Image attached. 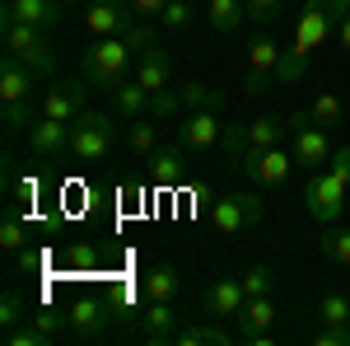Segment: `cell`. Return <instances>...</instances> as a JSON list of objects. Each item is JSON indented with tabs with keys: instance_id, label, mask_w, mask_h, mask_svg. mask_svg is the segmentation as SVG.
<instances>
[{
	"instance_id": "cell-1",
	"label": "cell",
	"mask_w": 350,
	"mask_h": 346,
	"mask_svg": "<svg viewBox=\"0 0 350 346\" xmlns=\"http://www.w3.org/2000/svg\"><path fill=\"white\" fill-rule=\"evenodd\" d=\"M346 10H350V0H304L299 24H295V42L280 52V66H275V84H280V89H290L295 80H304L313 52L336 33V24L346 19Z\"/></svg>"
},
{
	"instance_id": "cell-2",
	"label": "cell",
	"mask_w": 350,
	"mask_h": 346,
	"mask_svg": "<svg viewBox=\"0 0 350 346\" xmlns=\"http://www.w3.org/2000/svg\"><path fill=\"white\" fill-rule=\"evenodd\" d=\"M154 42H159V38H154V28L145 24V19H135L126 33L94 38L80 56V80L89 84V89H112L117 80H126V66H131L145 47H154Z\"/></svg>"
},
{
	"instance_id": "cell-3",
	"label": "cell",
	"mask_w": 350,
	"mask_h": 346,
	"mask_svg": "<svg viewBox=\"0 0 350 346\" xmlns=\"http://www.w3.org/2000/svg\"><path fill=\"white\" fill-rule=\"evenodd\" d=\"M295 132L290 127V117H275V112H267V117H257V122H224V155L239 164H247V160H257V155H267L271 145H280L285 136Z\"/></svg>"
},
{
	"instance_id": "cell-4",
	"label": "cell",
	"mask_w": 350,
	"mask_h": 346,
	"mask_svg": "<svg viewBox=\"0 0 350 346\" xmlns=\"http://www.w3.org/2000/svg\"><path fill=\"white\" fill-rule=\"evenodd\" d=\"M117 112H80L70 122V160L75 164H98L108 160V150L117 145Z\"/></svg>"
},
{
	"instance_id": "cell-5",
	"label": "cell",
	"mask_w": 350,
	"mask_h": 346,
	"mask_svg": "<svg viewBox=\"0 0 350 346\" xmlns=\"http://www.w3.org/2000/svg\"><path fill=\"white\" fill-rule=\"evenodd\" d=\"M0 38H5V52L19 56L24 66H33L38 75H52L56 71V47H52V38H47V28L5 19V24H0Z\"/></svg>"
},
{
	"instance_id": "cell-6",
	"label": "cell",
	"mask_w": 350,
	"mask_h": 346,
	"mask_svg": "<svg viewBox=\"0 0 350 346\" xmlns=\"http://www.w3.org/2000/svg\"><path fill=\"white\" fill-rule=\"evenodd\" d=\"M290 155H295L299 173H318L327 160H332V140H327V127H318L308 112H290Z\"/></svg>"
},
{
	"instance_id": "cell-7",
	"label": "cell",
	"mask_w": 350,
	"mask_h": 346,
	"mask_svg": "<svg viewBox=\"0 0 350 346\" xmlns=\"http://www.w3.org/2000/svg\"><path fill=\"white\" fill-rule=\"evenodd\" d=\"M262 215H267V201H262V197H252V192H229V197H219L215 206H211V225H215V234L234 239V234H247L252 225H262Z\"/></svg>"
},
{
	"instance_id": "cell-8",
	"label": "cell",
	"mask_w": 350,
	"mask_h": 346,
	"mask_svg": "<svg viewBox=\"0 0 350 346\" xmlns=\"http://www.w3.org/2000/svg\"><path fill=\"white\" fill-rule=\"evenodd\" d=\"M346 192L350 187L332 173V169H318V173H308V183H304V206H308V215L318 220V225H336L341 220V211H346Z\"/></svg>"
},
{
	"instance_id": "cell-9",
	"label": "cell",
	"mask_w": 350,
	"mask_h": 346,
	"mask_svg": "<svg viewBox=\"0 0 350 346\" xmlns=\"http://www.w3.org/2000/svg\"><path fill=\"white\" fill-rule=\"evenodd\" d=\"M275 299L271 295H257V299H243V309L234 314V332L239 342H252V346H271L275 342Z\"/></svg>"
},
{
	"instance_id": "cell-10",
	"label": "cell",
	"mask_w": 350,
	"mask_h": 346,
	"mask_svg": "<svg viewBox=\"0 0 350 346\" xmlns=\"http://www.w3.org/2000/svg\"><path fill=\"white\" fill-rule=\"evenodd\" d=\"M275 66H280V42L271 33H257L247 47V71H243V89L247 94H267V84H275Z\"/></svg>"
},
{
	"instance_id": "cell-11",
	"label": "cell",
	"mask_w": 350,
	"mask_h": 346,
	"mask_svg": "<svg viewBox=\"0 0 350 346\" xmlns=\"http://www.w3.org/2000/svg\"><path fill=\"white\" fill-rule=\"evenodd\" d=\"M108 314H112L108 299H98V295H80V299L66 309V319H70V337H75V342H103V337H108Z\"/></svg>"
},
{
	"instance_id": "cell-12",
	"label": "cell",
	"mask_w": 350,
	"mask_h": 346,
	"mask_svg": "<svg viewBox=\"0 0 350 346\" xmlns=\"http://www.w3.org/2000/svg\"><path fill=\"white\" fill-rule=\"evenodd\" d=\"M219 140H224L219 112H183V122H178V145H183L187 155H206V150H215Z\"/></svg>"
},
{
	"instance_id": "cell-13",
	"label": "cell",
	"mask_w": 350,
	"mask_h": 346,
	"mask_svg": "<svg viewBox=\"0 0 350 346\" xmlns=\"http://www.w3.org/2000/svg\"><path fill=\"white\" fill-rule=\"evenodd\" d=\"M135 24L131 0H89L84 5V33L89 38H112V33H126Z\"/></svg>"
},
{
	"instance_id": "cell-14",
	"label": "cell",
	"mask_w": 350,
	"mask_h": 346,
	"mask_svg": "<svg viewBox=\"0 0 350 346\" xmlns=\"http://www.w3.org/2000/svg\"><path fill=\"white\" fill-rule=\"evenodd\" d=\"M84 94H89V84L84 80H56L52 89H42L38 94V103H42V117H56V122H75L84 112Z\"/></svg>"
},
{
	"instance_id": "cell-15",
	"label": "cell",
	"mask_w": 350,
	"mask_h": 346,
	"mask_svg": "<svg viewBox=\"0 0 350 346\" xmlns=\"http://www.w3.org/2000/svg\"><path fill=\"white\" fill-rule=\"evenodd\" d=\"M66 0H10V5H0V24L5 19H19V24H33V28H61L66 19Z\"/></svg>"
},
{
	"instance_id": "cell-16",
	"label": "cell",
	"mask_w": 350,
	"mask_h": 346,
	"mask_svg": "<svg viewBox=\"0 0 350 346\" xmlns=\"http://www.w3.org/2000/svg\"><path fill=\"white\" fill-rule=\"evenodd\" d=\"M28 150L38 160H66L70 155V122H56V117H38L28 127Z\"/></svg>"
},
{
	"instance_id": "cell-17",
	"label": "cell",
	"mask_w": 350,
	"mask_h": 346,
	"mask_svg": "<svg viewBox=\"0 0 350 346\" xmlns=\"http://www.w3.org/2000/svg\"><path fill=\"white\" fill-rule=\"evenodd\" d=\"M178 314H173V304L168 299H145V309H140V337L150 346H173L178 342Z\"/></svg>"
},
{
	"instance_id": "cell-18",
	"label": "cell",
	"mask_w": 350,
	"mask_h": 346,
	"mask_svg": "<svg viewBox=\"0 0 350 346\" xmlns=\"http://www.w3.org/2000/svg\"><path fill=\"white\" fill-rule=\"evenodd\" d=\"M135 80L145 84V94H150V99L163 94V89H173V56L163 52L159 42H154V47H145V52L135 56Z\"/></svg>"
},
{
	"instance_id": "cell-19",
	"label": "cell",
	"mask_w": 350,
	"mask_h": 346,
	"mask_svg": "<svg viewBox=\"0 0 350 346\" xmlns=\"http://www.w3.org/2000/svg\"><path fill=\"white\" fill-rule=\"evenodd\" d=\"M145 173H150V183L154 187H178L183 183V173H187V150L173 140V145H159V150H150L145 155Z\"/></svg>"
},
{
	"instance_id": "cell-20",
	"label": "cell",
	"mask_w": 350,
	"mask_h": 346,
	"mask_svg": "<svg viewBox=\"0 0 350 346\" xmlns=\"http://www.w3.org/2000/svg\"><path fill=\"white\" fill-rule=\"evenodd\" d=\"M290 169H295V155H290V150H280V145H271L267 155H257V160L243 164V173L252 178V187H280V183H290Z\"/></svg>"
},
{
	"instance_id": "cell-21",
	"label": "cell",
	"mask_w": 350,
	"mask_h": 346,
	"mask_svg": "<svg viewBox=\"0 0 350 346\" xmlns=\"http://www.w3.org/2000/svg\"><path fill=\"white\" fill-rule=\"evenodd\" d=\"M38 89V71L24 66L19 56H0V103H19V99H33Z\"/></svg>"
},
{
	"instance_id": "cell-22",
	"label": "cell",
	"mask_w": 350,
	"mask_h": 346,
	"mask_svg": "<svg viewBox=\"0 0 350 346\" xmlns=\"http://www.w3.org/2000/svg\"><path fill=\"white\" fill-rule=\"evenodd\" d=\"M108 94H112V112H117L122 122H135V117L150 112V94H145V84L135 80V75L131 80H117Z\"/></svg>"
},
{
	"instance_id": "cell-23",
	"label": "cell",
	"mask_w": 350,
	"mask_h": 346,
	"mask_svg": "<svg viewBox=\"0 0 350 346\" xmlns=\"http://www.w3.org/2000/svg\"><path fill=\"white\" fill-rule=\"evenodd\" d=\"M243 299H247V295H243V281L219 276L215 286L206 291V314H211V319H234V314L243 309Z\"/></svg>"
},
{
	"instance_id": "cell-24",
	"label": "cell",
	"mask_w": 350,
	"mask_h": 346,
	"mask_svg": "<svg viewBox=\"0 0 350 346\" xmlns=\"http://www.w3.org/2000/svg\"><path fill=\"white\" fill-rule=\"evenodd\" d=\"M140 295H145V299H173V295H178V267L154 262L140 276Z\"/></svg>"
},
{
	"instance_id": "cell-25",
	"label": "cell",
	"mask_w": 350,
	"mask_h": 346,
	"mask_svg": "<svg viewBox=\"0 0 350 346\" xmlns=\"http://www.w3.org/2000/svg\"><path fill=\"white\" fill-rule=\"evenodd\" d=\"M206 19L215 33H239V24L247 19V5L243 0H206Z\"/></svg>"
},
{
	"instance_id": "cell-26",
	"label": "cell",
	"mask_w": 350,
	"mask_h": 346,
	"mask_svg": "<svg viewBox=\"0 0 350 346\" xmlns=\"http://www.w3.org/2000/svg\"><path fill=\"white\" fill-rule=\"evenodd\" d=\"M178 94H183V108H187V112H224V103H229L219 89H211V84H196V80L183 84Z\"/></svg>"
},
{
	"instance_id": "cell-27",
	"label": "cell",
	"mask_w": 350,
	"mask_h": 346,
	"mask_svg": "<svg viewBox=\"0 0 350 346\" xmlns=\"http://www.w3.org/2000/svg\"><path fill=\"white\" fill-rule=\"evenodd\" d=\"M239 342V332H224L219 323H196V328H183L173 346H229Z\"/></svg>"
},
{
	"instance_id": "cell-28",
	"label": "cell",
	"mask_w": 350,
	"mask_h": 346,
	"mask_svg": "<svg viewBox=\"0 0 350 346\" xmlns=\"http://www.w3.org/2000/svg\"><path fill=\"white\" fill-rule=\"evenodd\" d=\"M318 253H323L327 262H336V267H346V271H350V230H336V225H327L323 239H318Z\"/></svg>"
},
{
	"instance_id": "cell-29",
	"label": "cell",
	"mask_w": 350,
	"mask_h": 346,
	"mask_svg": "<svg viewBox=\"0 0 350 346\" xmlns=\"http://www.w3.org/2000/svg\"><path fill=\"white\" fill-rule=\"evenodd\" d=\"M126 145H131L135 155L159 150V127H154V117H135V122H126Z\"/></svg>"
},
{
	"instance_id": "cell-30",
	"label": "cell",
	"mask_w": 350,
	"mask_h": 346,
	"mask_svg": "<svg viewBox=\"0 0 350 346\" xmlns=\"http://www.w3.org/2000/svg\"><path fill=\"white\" fill-rule=\"evenodd\" d=\"M308 117H313L318 127H327V132H336V127L346 122V108H341V99H336V94H318V99H313V108H308Z\"/></svg>"
},
{
	"instance_id": "cell-31",
	"label": "cell",
	"mask_w": 350,
	"mask_h": 346,
	"mask_svg": "<svg viewBox=\"0 0 350 346\" xmlns=\"http://www.w3.org/2000/svg\"><path fill=\"white\" fill-rule=\"evenodd\" d=\"M24 243H28V230H24V220H19V206H10L5 220H0V248L5 253H19Z\"/></svg>"
},
{
	"instance_id": "cell-32",
	"label": "cell",
	"mask_w": 350,
	"mask_h": 346,
	"mask_svg": "<svg viewBox=\"0 0 350 346\" xmlns=\"http://www.w3.org/2000/svg\"><path fill=\"white\" fill-rule=\"evenodd\" d=\"M239 281H243V295H247V299H257V295H271V286H275V271H271L267 262H252V267L239 276Z\"/></svg>"
},
{
	"instance_id": "cell-33",
	"label": "cell",
	"mask_w": 350,
	"mask_h": 346,
	"mask_svg": "<svg viewBox=\"0 0 350 346\" xmlns=\"http://www.w3.org/2000/svg\"><path fill=\"white\" fill-rule=\"evenodd\" d=\"M19 319H28V299H24V291H10L0 295V328L10 332V328H19Z\"/></svg>"
},
{
	"instance_id": "cell-34",
	"label": "cell",
	"mask_w": 350,
	"mask_h": 346,
	"mask_svg": "<svg viewBox=\"0 0 350 346\" xmlns=\"http://www.w3.org/2000/svg\"><path fill=\"white\" fill-rule=\"evenodd\" d=\"M318 319L332 323V328H346V323H350V295L327 291V295H323V304H318Z\"/></svg>"
},
{
	"instance_id": "cell-35",
	"label": "cell",
	"mask_w": 350,
	"mask_h": 346,
	"mask_svg": "<svg viewBox=\"0 0 350 346\" xmlns=\"http://www.w3.org/2000/svg\"><path fill=\"white\" fill-rule=\"evenodd\" d=\"M33 323H38L52 342L70 337V319H66V309H47V304H42V309H33Z\"/></svg>"
},
{
	"instance_id": "cell-36",
	"label": "cell",
	"mask_w": 350,
	"mask_h": 346,
	"mask_svg": "<svg viewBox=\"0 0 350 346\" xmlns=\"http://www.w3.org/2000/svg\"><path fill=\"white\" fill-rule=\"evenodd\" d=\"M66 267H70V271H94V267H98V248H94V243H70V248H66Z\"/></svg>"
},
{
	"instance_id": "cell-37",
	"label": "cell",
	"mask_w": 350,
	"mask_h": 346,
	"mask_svg": "<svg viewBox=\"0 0 350 346\" xmlns=\"http://www.w3.org/2000/svg\"><path fill=\"white\" fill-rule=\"evenodd\" d=\"M247 5V19L252 24H275L285 14V0H243Z\"/></svg>"
},
{
	"instance_id": "cell-38",
	"label": "cell",
	"mask_w": 350,
	"mask_h": 346,
	"mask_svg": "<svg viewBox=\"0 0 350 346\" xmlns=\"http://www.w3.org/2000/svg\"><path fill=\"white\" fill-rule=\"evenodd\" d=\"M5 346H52V337L38 323H28V328H10L5 332Z\"/></svg>"
},
{
	"instance_id": "cell-39",
	"label": "cell",
	"mask_w": 350,
	"mask_h": 346,
	"mask_svg": "<svg viewBox=\"0 0 350 346\" xmlns=\"http://www.w3.org/2000/svg\"><path fill=\"white\" fill-rule=\"evenodd\" d=\"M159 24L168 28V33L187 28L191 24V5H187V0H168V5H163V14H159Z\"/></svg>"
},
{
	"instance_id": "cell-40",
	"label": "cell",
	"mask_w": 350,
	"mask_h": 346,
	"mask_svg": "<svg viewBox=\"0 0 350 346\" xmlns=\"http://www.w3.org/2000/svg\"><path fill=\"white\" fill-rule=\"evenodd\" d=\"M313 342L318 346H350V328H332V323H323V332H313Z\"/></svg>"
},
{
	"instance_id": "cell-41",
	"label": "cell",
	"mask_w": 350,
	"mask_h": 346,
	"mask_svg": "<svg viewBox=\"0 0 350 346\" xmlns=\"http://www.w3.org/2000/svg\"><path fill=\"white\" fill-rule=\"evenodd\" d=\"M327 169L341 178V183L350 187V145H341V150H332V160H327Z\"/></svg>"
},
{
	"instance_id": "cell-42",
	"label": "cell",
	"mask_w": 350,
	"mask_h": 346,
	"mask_svg": "<svg viewBox=\"0 0 350 346\" xmlns=\"http://www.w3.org/2000/svg\"><path fill=\"white\" fill-rule=\"evenodd\" d=\"M163 5H168V0H131V14L150 24V19H159V14H163Z\"/></svg>"
},
{
	"instance_id": "cell-43",
	"label": "cell",
	"mask_w": 350,
	"mask_h": 346,
	"mask_svg": "<svg viewBox=\"0 0 350 346\" xmlns=\"http://www.w3.org/2000/svg\"><path fill=\"white\" fill-rule=\"evenodd\" d=\"M14 267H19V271L28 276V271H38V267H42V253H38V248H28V243H24V248L14 253Z\"/></svg>"
},
{
	"instance_id": "cell-44",
	"label": "cell",
	"mask_w": 350,
	"mask_h": 346,
	"mask_svg": "<svg viewBox=\"0 0 350 346\" xmlns=\"http://www.w3.org/2000/svg\"><path fill=\"white\" fill-rule=\"evenodd\" d=\"M336 42H341V52H350V10H346V19L336 24Z\"/></svg>"
},
{
	"instance_id": "cell-45",
	"label": "cell",
	"mask_w": 350,
	"mask_h": 346,
	"mask_svg": "<svg viewBox=\"0 0 350 346\" xmlns=\"http://www.w3.org/2000/svg\"><path fill=\"white\" fill-rule=\"evenodd\" d=\"M66 5H70V10H75V5H89V0H66Z\"/></svg>"
},
{
	"instance_id": "cell-46",
	"label": "cell",
	"mask_w": 350,
	"mask_h": 346,
	"mask_svg": "<svg viewBox=\"0 0 350 346\" xmlns=\"http://www.w3.org/2000/svg\"><path fill=\"white\" fill-rule=\"evenodd\" d=\"M0 5H10V0H0Z\"/></svg>"
},
{
	"instance_id": "cell-47",
	"label": "cell",
	"mask_w": 350,
	"mask_h": 346,
	"mask_svg": "<svg viewBox=\"0 0 350 346\" xmlns=\"http://www.w3.org/2000/svg\"><path fill=\"white\" fill-rule=\"evenodd\" d=\"M187 5H196V0H187Z\"/></svg>"
},
{
	"instance_id": "cell-48",
	"label": "cell",
	"mask_w": 350,
	"mask_h": 346,
	"mask_svg": "<svg viewBox=\"0 0 350 346\" xmlns=\"http://www.w3.org/2000/svg\"><path fill=\"white\" fill-rule=\"evenodd\" d=\"M346 328H350V323H346Z\"/></svg>"
}]
</instances>
